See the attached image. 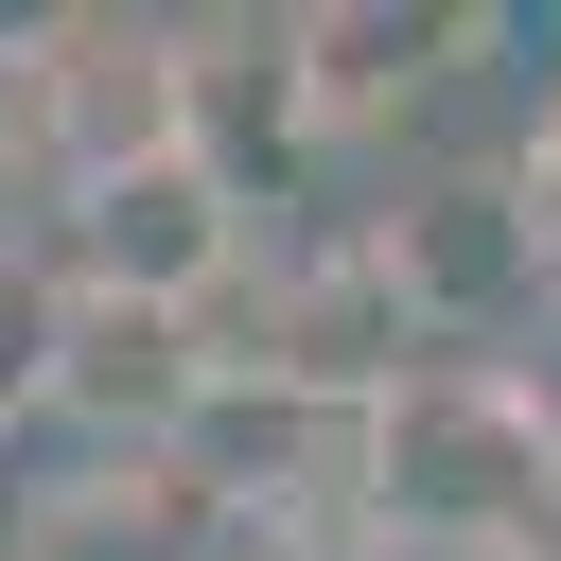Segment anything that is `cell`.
I'll list each match as a JSON object with an SVG mask.
<instances>
[{
  "label": "cell",
  "mask_w": 561,
  "mask_h": 561,
  "mask_svg": "<svg viewBox=\"0 0 561 561\" xmlns=\"http://www.w3.org/2000/svg\"><path fill=\"white\" fill-rule=\"evenodd\" d=\"M53 280H88V298H158V316H210V298L245 280V193H228L193 140H175V158H123V175L70 193Z\"/></svg>",
  "instance_id": "6da1fadb"
},
{
  "label": "cell",
  "mask_w": 561,
  "mask_h": 561,
  "mask_svg": "<svg viewBox=\"0 0 561 561\" xmlns=\"http://www.w3.org/2000/svg\"><path fill=\"white\" fill-rule=\"evenodd\" d=\"M18 53H35V70H18V105H35L53 193H88V175H123V158H175V140H193L175 18H53V35H18Z\"/></svg>",
  "instance_id": "7a4b0ae2"
},
{
  "label": "cell",
  "mask_w": 561,
  "mask_h": 561,
  "mask_svg": "<svg viewBox=\"0 0 561 561\" xmlns=\"http://www.w3.org/2000/svg\"><path fill=\"white\" fill-rule=\"evenodd\" d=\"M228 386V351H193V316H158V298H88L70 280V333H53V403L88 421V438H123L140 473L193 438V403Z\"/></svg>",
  "instance_id": "3957f363"
},
{
  "label": "cell",
  "mask_w": 561,
  "mask_h": 561,
  "mask_svg": "<svg viewBox=\"0 0 561 561\" xmlns=\"http://www.w3.org/2000/svg\"><path fill=\"white\" fill-rule=\"evenodd\" d=\"M368 280H386L403 316L473 333V316H508L543 263H526V210H508V175H456V193H421V210H386V228H368Z\"/></svg>",
  "instance_id": "277c9868"
},
{
  "label": "cell",
  "mask_w": 561,
  "mask_h": 561,
  "mask_svg": "<svg viewBox=\"0 0 561 561\" xmlns=\"http://www.w3.org/2000/svg\"><path fill=\"white\" fill-rule=\"evenodd\" d=\"M438 53H456V18H280V70H298V123H316V140L403 123V105L438 88Z\"/></svg>",
  "instance_id": "5b68a950"
},
{
  "label": "cell",
  "mask_w": 561,
  "mask_h": 561,
  "mask_svg": "<svg viewBox=\"0 0 561 561\" xmlns=\"http://www.w3.org/2000/svg\"><path fill=\"white\" fill-rule=\"evenodd\" d=\"M53 333H70L53 245H0V421H35V403H53Z\"/></svg>",
  "instance_id": "8992f818"
},
{
  "label": "cell",
  "mask_w": 561,
  "mask_h": 561,
  "mask_svg": "<svg viewBox=\"0 0 561 561\" xmlns=\"http://www.w3.org/2000/svg\"><path fill=\"white\" fill-rule=\"evenodd\" d=\"M508 210H526V263H543V280H561V123H543V140H526V175H508Z\"/></svg>",
  "instance_id": "52a82bcc"
}]
</instances>
